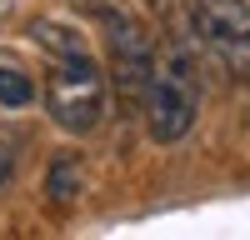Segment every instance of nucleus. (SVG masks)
I'll return each mask as SVG.
<instances>
[{"label": "nucleus", "instance_id": "nucleus-1", "mask_svg": "<svg viewBox=\"0 0 250 240\" xmlns=\"http://www.w3.org/2000/svg\"><path fill=\"white\" fill-rule=\"evenodd\" d=\"M195 45L170 40L165 55H155V80L145 90V130H150L155 145H175V140L190 135L195 110H200V75H195Z\"/></svg>", "mask_w": 250, "mask_h": 240}, {"label": "nucleus", "instance_id": "nucleus-2", "mask_svg": "<svg viewBox=\"0 0 250 240\" xmlns=\"http://www.w3.org/2000/svg\"><path fill=\"white\" fill-rule=\"evenodd\" d=\"M45 110L70 135H90L105 120V75L90 60V50L55 60V70L45 75Z\"/></svg>", "mask_w": 250, "mask_h": 240}, {"label": "nucleus", "instance_id": "nucleus-3", "mask_svg": "<svg viewBox=\"0 0 250 240\" xmlns=\"http://www.w3.org/2000/svg\"><path fill=\"white\" fill-rule=\"evenodd\" d=\"M30 40H35L40 50H50L55 60H65V55H85V50H90L85 30L65 25V20H30Z\"/></svg>", "mask_w": 250, "mask_h": 240}, {"label": "nucleus", "instance_id": "nucleus-4", "mask_svg": "<svg viewBox=\"0 0 250 240\" xmlns=\"http://www.w3.org/2000/svg\"><path fill=\"white\" fill-rule=\"evenodd\" d=\"M145 5H150V15L165 30H175V40L200 45V35H195V0H145Z\"/></svg>", "mask_w": 250, "mask_h": 240}, {"label": "nucleus", "instance_id": "nucleus-5", "mask_svg": "<svg viewBox=\"0 0 250 240\" xmlns=\"http://www.w3.org/2000/svg\"><path fill=\"white\" fill-rule=\"evenodd\" d=\"M85 190V175H80V165L65 155V160H55L50 165V175H45V195L55 200V205H70V200Z\"/></svg>", "mask_w": 250, "mask_h": 240}, {"label": "nucleus", "instance_id": "nucleus-6", "mask_svg": "<svg viewBox=\"0 0 250 240\" xmlns=\"http://www.w3.org/2000/svg\"><path fill=\"white\" fill-rule=\"evenodd\" d=\"M35 100V80L25 70H15V65H0V105L5 110H25Z\"/></svg>", "mask_w": 250, "mask_h": 240}, {"label": "nucleus", "instance_id": "nucleus-7", "mask_svg": "<svg viewBox=\"0 0 250 240\" xmlns=\"http://www.w3.org/2000/svg\"><path fill=\"white\" fill-rule=\"evenodd\" d=\"M10 175H15V150L0 140V185H10Z\"/></svg>", "mask_w": 250, "mask_h": 240}]
</instances>
